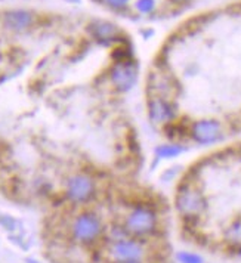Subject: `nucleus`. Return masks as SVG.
I'll use <instances>...</instances> for the list:
<instances>
[{"label": "nucleus", "mask_w": 241, "mask_h": 263, "mask_svg": "<svg viewBox=\"0 0 241 263\" xmlns=\"http://www.w3.org/2000/svg\"><path fill=\"white\" fill-rule=\"evenodd\" d=\"M188 147L185 142H178V141H166L161 144H157L154 148V158L157 161H169L179 158L182 154H185Z\"/></svg>", "instance_id": "obj_10"}, {"label": "nucleus", "mask_w": 241, "mask_h": 263, "mask_svg": "<svg viewBox=\"0 0 241 263\" xmlns=\"http://www.w3.org/2000/svg\"><path fill=\"white\" fill-rule=\"evenodd\" d=\"M147 117L151 124L164 127L181 118L179 107L175 99L166 96L148 95L147 99Z\"/></svg>", "instance_id": "obj_6"}, {"label": "nucleus", "mask_w": 241, "mask_h": 263, "mask_svg": "<svg viewBox=\"0 0 241 263\" xmlns=\"http://www.w3.org/2000/svg\"><path fill=\"white\" fill-rule=\"evenodd\" d=\"M222 241L230 252L241 255V216L234 218L225 226L222 232Z\"/></svg>", "instance_id": "obj_11"}, {"label": "nucleus", "mask_w": 241, "mask_h": 263, "mask_svg": "<svg viewBox=\"0 0 241 263\" xmlns=\"http://www.w3.org/2000/svg\"><path fill=\"white\" fill-rule=\"evenodd\" d=\"M175 3H185V1H190V0H173Z\"/></svg>", "instance_id": "obj_16"}, {"label": "nucleus", "mask_w": 241, "mask_h": 263, "mask_svg": "<svg viewBox=\"0 0 241 263\" xmlns=\"http://www.w3.org/2000/svg\"><path fill=\"white\" fill-rule=\"evenodd\" d=\"M135 9L142 15H150L157 9V0H135Z\"/></svg>", "instance_id": "obj_14"}, {"label": "nucleus", "mask_w": 241, "mask_h": 263, "mask_svg": "<svg viewBox=\"0 0 241 263\" xmlns=\"http://www.w3.org/2000/svg\"><path fill=\"white\" fill-rule=\"evenodd\" d=\"M96 195V182L87 173H76L65 182V197L74 204H86Z\"/></svg>", "instance_id": "obj_8"}, {"label": "nucleus", "mask_w": 241, "mask_h": 263, "mask_svg": "<svg viewBox=\"0 0 241 263\" xmlns=\"http://www.w3.org/2000/svg\"><path fill=\"white\" fill-rule=\"evenodd\" d=\"M175 209L182 222H200L207 210V198L194 179L182 178L175 192Z\"/></svg>", "instance_id": "obj_2"}, {"label": "nucleus", "mask_w": 241, "mask_h": 263, "mask_svg": "<svg viewBox=\"0 0 241 263\" xmlns=\"http://www.w3.org/2000/svg\"><path fill=\"white\" fill-rule=\"evenodd\" d=\"M90 34L101 41H107V40L116 38L117 28L114 24H110V22H96L90 25Z\"/></svg>", "instance_id": "obj_12"}, {"label": "nucleus", "mask_w": 241, "mask_h": 263, "mask_svg": "<svg viewBox=\"0 0 241 263\" xmlns=\"http://www.w3.org/2000/svg\"><path fill=\"white\" fill-rule=\"evenodd\" d=\"M36 16L33 12L24 10V9H16V10H9L3 15V24L7 30L21 33L28 30L30 27L34 25Z\"/></svg>", "instance_id": "obj_9"}, {"label": "nucleus", "mask_w": 241, "mask_h": 263, "mask_svg": "<svg viewBox=\"0 0 241 263\" xmlns=\"http://www.w3.org/2000/svg\"><path fill=\"white\" fill-rule=\"evenodd\" d=\"M176 262L178 263H206V259L196 252L181 250L176 253Z\"/></svg>", "instance_id": "obj_13"}, {"label": "nucleus", "mask_w": 241, "mask_h": 263, "mask_svg": "<svg viewBox=\"0 0 241 263\" xmlns=\"http://www.w3.org/2000/svg\"><path fill=\"white\" fill-rule=\"evenodd\" d=\"M27 263H39L37 261H34V259H27Z\"/></svg>", "instance_id": "obj_17"}, {"label": "nucleus", "mask_w": 241, "mask_h": 263, "mask_svg": "<svg viewBox=\"0 0 241 263\" xmlns=\"http://www.w3.org/2000/svg\"><path fill=\"white\" fill-rule=\"evenodd\" d=\"M104 4L111 7L113 10H124L130 6L132 0H101Z\"/></svg>", "instance_id": "obj_15"}, {"label": "nucleus", "mask_w": 241, "mask_h": 263, "mask_svg": "<svg viewBox=\"0 0 241 263\" xmlns=\"http://www.w3.org/2000/svg\"><path fill=\"white\" fill-rule=\"evenodd\" d=\"M227 135L228 129L225 123L216 117L196 118L188 123V142L201 148L219 145L227 139Z\"/></svg>", "instance_id": "obj_3"}, {"label": "nucleus", "mask_w": 241, "mask_h": 263, "mask_svg": "<svg viewBox=\"0 0 241 263\" xmlns=\"http://www.w3.org/2000/svg\"><path fill=\"white\" fill-rule=\"evenodd\" d=\"M150 255L151 253L147 241L133 237H124L111 241L107 249L110 263H148Z\"/></svg>", "instance_id": "obj_4"}, {"label": "nucleus", "mask_w": 241, "mask_h": 263, "mask_svg": "<svg viewBox=\"0 0 241 263\" xmlns=\"http://www.w3.org/2000/svg\"><path fill=\"white\" fill-rule=\"evenodd\" d=\"M121 224L130 237L142 241L154 238L161 229L160 213L150 203H135L126 212Z\"/></svg>", "instance_id": "obj_1"}, {"label": "nucleus", "mask_w": 241, "mask_h": 263, "mask_svg": "<svg viewBox=\"0 0 241 263\" xmlns=\"http://www.w3.org/2000/svg\"><path fill=\"white\" fill-rule=\"evenodd\" d=\"M105 231L102 219L95 212L79 213L71 224V237L80 244L96 243Z\"/></svg>", "instance_id": "obj_5"}, {"label": "nucleus", "mask_w": 241, "mask_h": 263, "mask_svg": "<svg viewBox=\"0 0 241 263\" xmlns=\"http://www.w3.org/2000/svg\"><path fill=\"white\" fill-rule=\"evenodd\" d=\"M139 65L135 59L116 61L110 70V83L119 93H129L138 83Z\"/></svg>", "instance_id": "obj_7"}]
</instances>
